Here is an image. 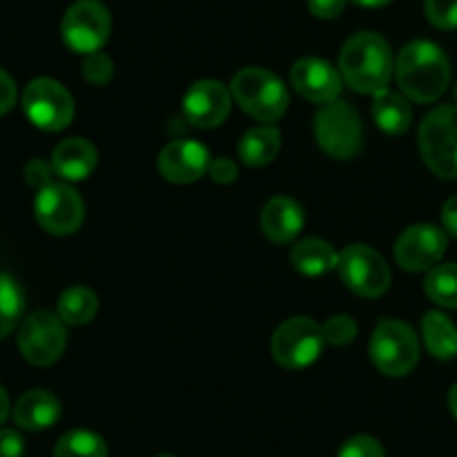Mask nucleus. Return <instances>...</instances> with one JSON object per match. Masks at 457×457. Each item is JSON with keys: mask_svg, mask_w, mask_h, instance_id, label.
<instances>
[{"mask_svg": "<svg viewBox=\"0 0 457 457\" xmlns=\"http://www.w3.org/2000/svg\"><path fill=\"white\" fill-rule=\"evenodd\" d=\"M346 3L348 0H308V9H311L312 16L330 21V18H337L344 12Z\"/></svg>", "mask_w": 457, "mask_h": 457, "instance_id": "nucleus-35", "label": "nucleus"}, {"mask_svg": "<svg viewBox=\"0 0 457 457\" xmlns=\"http://www.w3.org/2000/svg\"><path fill=\"white\" fill-rule=\"evenodd\" d=\"M208 168V147L196 141H172L159 154V172L172 183L199 181Z\"/></svg>", "mask_w": 457, "mask_h": 457, "instance_id": "nucleus-15", "label": "nucleus"}, {"mask_svg": "<svg viewBox=\"0 0 457 457\" xmlns=\"http://www.w3.org/2000/svg\"><path fill=\"white\" fill-rule=\"evenodd\" d=\"M337 457H386L382 445L375 437L355 436L339 449Z\"/></svg>", "mask_w": 457, "mask_h": 457, "instance_id": "nucleus-31", "label": "nucleus"}, {"mask_svg": "<svg viewBox=\"0 0 457 457\" xmlns=\"http://www.w3.org/2000/svg\"><path fill=\"white\" fill-rule=\"evenodd\" d=\"M290 262L302 275L321 277L335 270L339 263V254L333 245L324 239H303L290 253Z\"/></svg>", "mask_w": 457, "mask_h": 457, "instance_id": "nucleus-20", "label": "nucleus"}, {"mask_svg": "<svg viewBox=\"0 0 457 457\" xmlns=\"http://www.w3.org/2000/svg\"><path fill=\"white\" fill-rule=\"evenodd\" d=\"M52 174H54L52 163H45V161H40V159L29 161V163H27V168H25L27 183H29V186H34V187H38V190H40V187L47 186V183H52Z\"/></svg>", "mask_w": 457, "mask_h": 457, "instance_id": "nucleus-32", "label": "nucleus"}, {"mask_svg": "<svg viewBox=\"0 0 457 457\" xmlns=\"http://www.w3.org/2000/svg\"><path fill=\"white\" fill-rule=\"evenodd\" d=\"M98 312V297L85 286H74L65 290L58 299V317L65 324L83 326L92 321Z\"/></svg>", "mask_w": 457, "mask_h": 457, "instance_id": "nucleus-24", "label": "nucleus"}, {"mask_svg": "<svg viewBox=\"0 0 457 457\" xmlns=\"http://www.w3.org/2000/svg\"><path fill=\"white\" fill-rule=\"evenodd\" d=\"M67 346L65 321L47 311H38L25 320L18 333V348L34 366H49Z\"/></svg>", "mask_w": 457, "mask_h": 457, "instance_id": "nucleus-12", "label": "nucleus"}, {"mask_svg": "<svg viewBox=\"0 0 457 457\" xmlns=\"http://www.w3.org/2000/svg\"><path fill=\"white\" fill-rule=\"evenodd\" d=\"M324 328L308 317H293L277 328L272 337V357L288 370L315 364L324 348Z\"/></svg>", "mask_w": 457, "mask_h": 457, "instance_id": "nucleus-7", "label": "nucleus"}, {"mask_svg": "<svg viewBox=\"0 0 457 457\" xmlns=\"http://www.w3.org/2000/svg\"><path fill=\"white\" fill-rule=\"evenodd\" d=\"M424 290H427L428 299L436 302L437 306L457 308V266L455 263H445V266H436L428 272L427 281H424Z\"/></svg>", "mask_w": 457, "mask_h": 457, "instance_id": "nucleus-27", "label": "nucleus"}, {"mask_svg": "<svg viewBox=\"0 0 457 457\" xmlns=\"http://www.w3.org/2000/svg\"><path fill=\"white\" fill-rule=\"evenodd\" d=\"M321 328H324V339L333 346H346L357 337V324L348 315L330 317Z\"/></svg>", "mask_w": 457, "mask_h": 457, "instance_id": "nucleus-28", "label": "nucleus"}, {"mask_svg": "<svg viewBox=\"0 0 457 457\" xmlns=\"http://www.w3.org/2000/svg\"><path fill=\"white\" fill-rule=\"evenodd\" d=\"M110 12L98 0H79L71 4L61 25L62 40L76 54L98 52L110 38Z\"/></svg>", "mask_w": 457, "mask_h": 457, "instance_id": "nucleus-9", "label": "nucleus"}, {"mask_svg": "<svg viewBox=\"0 0 457 457\" xmlns=\"http://www.w3.org/2000/svg\"><path fill=\"white\" fill-rule=\"evenodd\" d=\"M315 137L321 150L333 159H353L364 143V128L360 114L348 103H326L315 116Z\"/></svg>", "mask_w": 457, "mask_h": 457, "instance_id": "nucleus-6", "label": "nucleus"}, {"mask_svg": "<svg viewBox=\"0 0 457 457\" xmlns=\"http://www.w3.org/2000/svg\"><path fill=\"white\" fill-rule=\"evenodd\" d=\"M373 119L382 132L391 134V137H400L411 125L409 101L400 94L384 89V92L375 94Z\"/></svg>", "mask_w": 457, "mask_h": 457, "instance_id": "nucleus-22", "label": "nucleus"}, {"mask_svg": "<svg viewBox=\"0 0 457 457\" xmlns=\"http://www.w3.org/2000/svg\"><path fill=\"white\" fill-rule=\"evenodd\" d=\"M424 12L437 29H457V0H427Z\"/></svg>", "mask_w": 457, "mask_h": 457, "instance_id": "nucleus-29", "label": "nucleus"}, {"mask_svg": "<svg viewBox=\"0 0 457 457\" xmlns=\"http://www.w3.org/2000/svg\"><path fill=\"white\" fill-rule=\"evenodd\" d=\"M344 80L361 94H379L386 89L393 74V54L386 40L373 31L351 36L339 54Z\"/></svg>", "mask_w": 457, "mask_h": 457, "instance_id": "nucleus-2", "label": "nucleus"}, {"mask_svg": "<svg viewBox=\"0 0 457 457\" xmlns=\"http://www.w3.org/2000/svg\"><path fill=\"white\" fill-rule=\"evenodd\" d=\"M208 174H210V177H212V181H217V183H221V186H226V183L235 181L237 174H239V170H237L235 161L226 159V156H219V159L210 161Z\"/></svg>", "mask_w": 457, "mask_h": 457, "instance_id": "nucleus-34", "label": "nucleus"}, {"mask_svg": "<svg viewBox=\"0 0 457 457\" xmlns=\"http://www.w3.org/2000/svg\"><path fill=\"white\" fill-rule=\"evenodd\" d=\"M290 79H293L295 89L312 103L326 105V103L337 101L339 92H342V79H339L337 70L321 58L297 61L290 71Z\"/></svg>", "mask_w": 457, "mask_h": 457, "instance_id": "nucleus-16", "label": "nucleus"}, {"mask_svg": "<svg viewBox=\"0 0 457 457\" xmlns=\"http://www.w3.org/2000/svg\"><path fill=\"white\" fill-rule=\"evenodd\" d=\"M25 440L13 428H0V457H22Z\"/></svg>", "mask_w": 457, "mask_h": 457, "instance_id": "nucleus-33", "label": "nucleus"}, {"mask_svg": "<svg viewBox=\"0 0 457 457\" xmlns=\"http://www.w3.org/2000/svg\"><path fill=\"white\" fill-rule=\"evenodd\" d=\"M22 110L27 119L45 132H61L74 119L71 94L54 79L31 80L22 94Z\"/></svg>", "mask_w": 457, "mask_h": 457, "instance_id": "nucleus-8", "label": "nucleus"}, {"mask_svg": "<svg viewBox=\"0 0 457 457\" xmlns=\"http://www.w3.org/2000/svg\"><path fill=\"white\" fill-rule=\"evenodd\" d=\"M52 168L65 181H83L96 168V150L85 138H67L54 150Z\"/></svg>", "mask_w": 457, "mask_h": 457, "instance_id": "nucleus-18", "label": "nucleus"}, {"mask_svg": "<svg viewBox=\"0 0 457 457\" xmlns=\"http://www.w3.org/2000/svg\"><path fill=\"white\" fill-rule=\"evenodd\" d=\"M232 96L241 110L257 120L272 123L288 110V92L272 71L262 67H245L232 79Z\"/></svg>", "mask_w": 457, "mask_h": 457, "instance_id": "nucleus-3", "label": "nucleus"}, {"mask_svg": "<svg viewBox=\"0 0 457 457\" xmlns=\"http://www.w3.org/2000/svg\"><path fill=\"white\" fill-rule=\"evenodd\" d=\"M420 152L437 177L457 179V105L437 107L422 120Z\"/></svg>", "mask_w": 457, "mask_h": 457, "instance_id": "nucleus-4", "label": "nucleus"}, {"mask_svg": "<svg viewBox=\"0 0 457 457\" xmlns=\"http://www.w3.org/2000/svg\"><path fill=\"white\" fill-rule=\"evenodd\" d=\"M370 360L375 369L384 375H391V378L409 375L420 360L418 335L404 321H379L370 337Z\"/></svg>", "mask_w": 457, "mask_h": 457, "instance_id": "nucleus-5", "label": "nucleus"}, {"mask_svg": "<svg viewBox=\"0 0 457 457\" xmlns=\"http://www.w3.org/2000/svg\"><path fill=\"white\" fill-rule=\"evenodd\" d=\"M402 92L415 103H433L449 85V58L431 40H413L404 45L395 65Z\"/></svg>", "mask_w": 457, "mask_h": 457, "instance_id": "nucleus-1", "label": "nucleus"}, {"mask_svg": "<svg viewBox=\"0 0 457 457\" xmlns=\"http://www.w3.org/2000/svg\"><path fill=\"white\" fill-rule=\"evenodd\" d=\"M16 83L4 70H0V116L7 114L16 103Z\"/></svg>", "mask_w": 457, "mask_h": 457, "instance_id": "nucleus-36", "label": "nucleus"}, {"mask_svg": "<svg viewBox=\"0 0 457 457\" xmlns=\"http://www.w3.org/2000/svg\"><path fill=\"white\" fill-rule=\"evenodd\" d=\"M281 134L277 128H254L244 134L239 143V156L250 168H263L279 154Z\"/></svg>", "mask_w": 457, "mask_h": 457, "instance_id": "nucleus-21", "label": "nucleus"}, {"mask_svg": "<svg viewBox=\"0 0 457 457\" xmlns=\"http://www.w3.org/2000/svg\"><path fill=\"white\" fill-rule=\"evenodd\" d=\"M183 114L195 128H217L230 114V92L219 80H199L183 98Z\"/></svg>", "mask_w": 457, "mask_h": 457, "instance_id": "nucleus-14", "label": "nucleus"}, {"mask_svg": "<svg viewBox=\"0 0 457 457\" xmlns=\"http://www.w3.org/2000/svg\"><path fill=\"white\" fill-rule=\"evenodd\" d=\"M339 277L360 297H382L391 286V270L379 253L364 244L348 245L339 254Z\"/></svg>", "mask_w": 457, "mask_h": 457, "instance_id": "nucleus-10", "label": "nucleus"}, {"mask_svg": "<svg viewBox=\"0 0 457 457\" xmlns=\"http://www.w3.org/2000/svg\"><path fill=\"white\" fill-rule=\"evenodd\" d=\"M54 457H107V445L98 433L79 428L58 440Z\"/></svg>", "mask_w": 457, "mask_h": 457, "instance_id": "nucleus-26", "label": "nucleus"}, {"mask_svg": "<svg viewBox=\"0 0 457 457\" xmlns=\"http://www.w3.org/2000/svg\"><path fill=\"white\" fill-rule=\"evenodd\" d=\"M36 221L49 235L65 237L80 228L85 219V205L79 192L65 183H47L40 187L34 201Z\"/></svg>", "mask_w": 457, "mask_h": 457, "instance_id": "nucleus-11", "label": "nucleus"}, {"mask_svg": "<svg viewBox=\"0 0 457 457\" xmlns=\"http://www.w3.org/2000/svg\"><path fill=\"white\" fill-rule=\"evenodd\" d=\"M442 223H445L449 235L457 237V196L446 201L445 208H442Z\"/></svg>", "mask_w": 457, "mask_h": 457, "instance_id": "nucleus-37", "label": "nucleus"}, {"mask_svg": "<svg viewBox=\"0 0 457 457\" xmlns=\"http://www.w3.org/2000/svg\"><path fill=\"white\" fill-rule=\"evenodd\" d=\"M355 4H360V7H384V4H388L391 0H353Z\"/></svg>", "mask_w": 457, "mask_h": 457, "instance_id": "nucleus-39", "label": "nucleus"}, {"mask_svg": "<svg viewBox=\"0 0 457 457\" xmlns=\"http://www.w3.org/2000/svg\"><path fill=\"white\" fill-rule=\"evenodd\" d=\"M61 418V402L49 391H29L18 400L13 420L25 431H45Z\"/></svg>", "mask_w": 457, "mask_h": 457, "instance_id": "nucleus-19", "label": "nucleus"}, {"mask_svg": "<svg viewBox=\"0 0 457 457\" xmlns=\"http://www.w3.org/2000/svg\"><path fill=\"white\" fill-rule=\"evenodd\" d=\"M455 98H457V85H455Z\"/></svg>", "mask_w": 457, "mask_h": 457, "instance_id": "nucleus-42", "label": "nucleus"}, {"mask_svg": "<svg viewBox=\"0 0 457 457\" xmlns=\"http://www.w3.org/2000/svg\"><path fill=\"white\" fill-rule=\"evenodd\" d=\"M7 415H9V395L3 388V384H0V424H4Z\"/></svg>", "mask_w": 457, "mask_h": 457, "instance_id": "nucleus-38", "label": "nucleus"}, {"mask_svg": "<svg viewBox=\"0 0 457 457\" xmlns=\"http://www.w3.org/2000/svg\"><path fill=\"white\" fill-rule=\"evenodd\" d=\"M25 311V295L13 277L0 272V339L7 337L21 321Z\"/></svg>", "mask_w": 457, "mask_h": 457, "instance_id": "nucleus-25", "label": "nucleus"}, {"mask_svg": "<svg viewBox=\"0 0 457 457\" xmlns=\"http://www.w3.org/2000/svg\"><path fill=\"white\" fill-rule=\"evenodd\" d=\"M303 208L290 196H275L262 212V230L272 244H290L302 232Z\"/></svg>", "mask_w": 457, "mask_h": 457, "instance_id": "nucleus-17", "label": "nucleus"}, {"mask_svg": "<svg viewBox=\"0 0 457 457\" xmlns=\"http://www.w3.org/2000/svg\"><path fill=\"white\" fill-rule=\"evenodd\" d=\"M112 74H114V65H112V58L107 54L94 52L87 54V61L83 65V76L92 85H107L112 80Z\"/></svg>", "mask_w": 457, "mask_h": 457, "instance_id": "nucleus-30", "label": "nucleus"}, {"mask_svg": "<svg viewBox=\"0 0 457 457\" xmlns=\"http://www.w3.org/2000/svg\"><path fill=\"white\" fill-rule=\"evenodd\" d=\"M449 409H451V413L455 415V420H457V384L453 388H451V393H449Z\"/></svg>", "mask_w": 457, "mask_h": 457, "instance_id": "nucleus-40", "label": "nucleus"}, {"mask_svg": "<svg viewBox=\"0 0 457 457\" xmlns=\"http://www.w3.org/2000/svg\"><path fill=\"white\" fill-rule=\"evenodd\" d=\"M422 335L428 353L437 360H453L457 355V328L442 312H427L422 320Z\"/></svg>", "mask_w": 457, "mask_h": 457, "instance_id": "nucleus-23", "label": "nucleus"}, {"mask_svg": "<svg viewBox=\"0 0 457 457\" xmlns=\"http://www.w3.org/2000/svg\"><path fill=\"white\" fill-rule=\"evenodd\" d=\"M446 253V235L433 223H418L402 232L395 244V259L404 270L424 272L440 263Z\"/></svg>", "mask_w": 457, "mask_h": 457, "instance_id": "nucleus-13", "label": "nucleus"}, {"mask_svg": "<svg viewBox=\"0 0 457 457\" xmlns=\"http://www.w3.org/2000/svg\"><path fill=\"white\" fill-rule=\"evenodd\" d=\"M159 457H174V455H168V453H165V455H159Z\"/></svg>", "mask_w": 457, "mask_h": 457, "instance_id": "nucleus-41", "label": "nucleus"}]
</instances>
